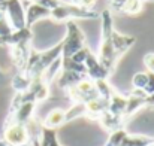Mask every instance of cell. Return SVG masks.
Returning a JSON list of instances; mask_svg holds the SVG:
<instances>
[{
  "label": "cell",
  "instance_id": "obj_18",
  "mask_svg": "<svg viewBox=\"0 0 154 146\" xmlns=\"http://www.w3.org/2000/svg\"><path fill=\"white\" fill-rule=\"evenodd\" d=\"M147 82H148V73L147 72L135 73L133 78H132V87H133V90H138V91H144V88L147 87Z\"/></svg>",
  "mask_w": 154,
  "mask_h": 146
},
{
  "label": "cell",
  "instance_id": "obj_17",
  "mask_svg": "<svg viewBox=\"0 0 154 146\" xmlns=\"http://www.w3.org/2000/svg\"><path fill=\"white\" fill-rule=\"evenodd\" d=\"M127 134H129V133H127L124 128H118V130H115V131H111L105 146H121L123 140L126 139Z\"/></svg>",
  "mask_w": 154,
  "mask_h": 146
},
{
  "label": "cell",
  "instance_id": "obj_21",
  "mask_svg": "<svg viewBox=\"0 0 154 146\" xmlns=\"http://www.w3.org/2000/svg\"><path fill=\"white\" fill-rule=\"evenodd\" d=\"M23 3H36V4H41V6H45L48 9H54L55 6H58L60 0H23Z\"/></svg>",
  "mask_w": 154,
  "mask_h": 146
},
{
  "label": "cell",
  "instance_id": "obj_23",
  "mask_svg": "<svg viewBox=\"0 0 154 146\" xmlns=\"http://www.w3.org/2000/svg\"><path fill=\"white\" fill-rule=\"evenodd\" d=\"M147 73H148V82H147V87L144 88L142 93H145L147 96H153L154 94V75L150 73V72H147Z\"/></svg>",
  "mask_w": 154,
  "mask_h": 146
},
{
  "label": "cell",
  "instance_id": "obj_29",
  "mask_svg": "<svg viewBox=\"0 0 154 146\" xmlns=\"http://www.w3.org/2000/svg\"><path fill=\"white\" fill-rule=\"evenodd\" d=\"M6 1H8V0H0V6H2L3 3H6Z\"/></svg>",
  "mask_w": 154,
  "mask_h": 146
},
{
  "label": "cell",
  "instance_id": "obj_25",
  "mask_svg": "<svg viewBox=\"0 0 154 146\" xmlns=\"http://www.w3.org/2000/svg\"><path fill=\"white\" fill-rule=\"evenodd\" d=\"M0 146H12V145H9L8 142H5L3 139H0Z\"/></svg>",
  "mask_w": 154,
  "mask_h": 146
},
{
  "label": "cell",
  "instance_id": "obj_15",
  "mask_svg": "<svg viewBox=\"0 0 154 146\" xmlns=\"http://www.w3.org/2000/svg\"><path fill=\"white\" fill-rule=\"evenodd\" d=\"M38 146H61L57 137V131L42 127L38 137Z\"/></svg>",
  "mask_w": 154,
  "mask_h": 146
},
{
  "label": "cell",
  "instance_id": "obj_14",
  "mask_svg": "<svg viewBox=\"0 0 154 146\" xmlns=\"http://www.w3.org/2000/svg\"><path fill=\"white\" fill-rule=\"evenodd\" d=\"M87 76L82 73H76V72H67V70H61L57 76V85L61 90H67L73 85H76L78 82H81L82 79H85Z\"/></svg>",
  "mask_w": 154,
  "mask_h": 146
},
{
  "label": "cell",
  "instance_id": "obj_26",
  "mask_svg": "<svg viewBox=\"0 0 154 146\" xmlns=\"http://www.w3.org/2000/svg\"><path fill=\"white\" fill-rule=\"evenodd\" d=\"M26 146H38V142H30V143H27Z\"/></svg>",
  "mask_w": 154,
  "mask_h": 146
},
{
  "label": "cell",
  "instance_id": "obj_19",
  "mask_svg": "<svg viewBox=\"0 0 154 146\" xmlns=\"http://www.w3.org/2000/svg\"><path fill=\"white\" fill-rule=\"evenodd\" d=\"M12 31H14V30H12L11 24L8 22V19H6V18H5V15H3V16L0 18V37L6 39Z\"/></svg>",
  "mask_w": 154,
  "mask_h": 146
},
{
  "label": "cell",
  "instance_id": "obj_5",
  "mask_svg": "<svg viewBox=\"0 0 154 146\" xmlns=\"http://www.w3.org/2000/svg\"><path fill=\"white\" fill-rule=\"evenodd\" d=\"M2 139L12 146H26L32 142L27 125L18 122H5Z\"/></svg>",
  "mask_w": 154,
  "mask_h": 146
},
{
  "label": "cell",
  "instance_id": "obj_24",
  "mask_svg": "<svg viewBox=\"0 0 154 146\" xmlns=\"http://www.w3.org/2000/svg\"><path fill=\"white\" fill-rule=\"evenodd\" d=\"M147 106H154V94L153 96H147Z\"/></svg>",
  "mask_w": 154,
  "mask_h": 146
},
{
  "label": "cell",
  "instance_id": "obj_12",
  "mask_svg": "<svg viewBox=\"0 0 154 146\" xmlns=\"http://www.w3.org/2000/svg\"><path fill=\"white\" fill-rule=\"evenodd\" d=\"M126 104H127V96H123L117 91H114V94L109 97L108 100V110L111 115H115V116H120L124 119V110H126ZM126 122V121H124Z\"/></svg>",
  "mask_w": 154,
  "mask_h": 146
},
{
  "label": "cell",
  "instance_id": "obj_3",
  "mask_svg": "<svg viewBox=\"0 0 154 146\" xmlns=\"http://www.w3.org/2000/svg\"><path fill=\"white\" fill-rule=\"evenodd\" d=\"M85 46L87 42L82 30L75 21H69L66 27V34L61 40V58H70Z\"/></svg>",
  "mask_w": 154,
  "mask_h": 146
},
{
  "label": "cell",
  "instance_id": "obj_31",
  "mask_svg": "<svg viewBox=\"0 0 154 146\" xmlns=\"http://www.w3.org/2000/svg\"><path fill=\"white\" fill-rule=\"evenodd\" d=\"M21 1H23V0H21Z\"/></svg>",
  "mask_w": 154,
  "mask_h": 146
},
{
  "label": "cell",
  "instance_id": "obj_27",
  "mask_svg": "<svg viewBox=\"0 0 154 146\" xmlns=\"http://www.w3.org/2000/svg\"><path fill=\"white\" fill-rule=\"evenodd\" d=\"M0 46H5V39L0 37Z\"/></svg>",
  "mask_w": 154,
  "mask_h": 146
},
{
  "label": "cell",
  "instance_id": "obj_16",
  "mask_svg": "<svg viewBox=\"0 0 154 146\" xmlns=\"http://www.w3.org/2000/svg\"><path fill=\"white\" fill-rule=\"evenodd\" d=\"M79 116H85V104L84 103H72V106L66 110V122L73 121Z\"/></svg>",
  "mask_w": 154,
  "mask_h": 146
},
{
  "label": "cell",
  "instance_id": "obj_1",
  "mask_svg": "<svg viewBox=\"0 0 154 146\" xmlns=\"http://www.w3.org/2000/svg\"><path fill=\"white\" fill-rule=\"evenodd\" d=\"M102 18V34H100V45L97 51V60L103 67L112 75L118 60L135 45V37L121 34L114 28L112 12L106 7L100 13Z\"/></svg>",
  "mask_w": 154,
  "mask_h": 146
},
{
  "label": "cell",
  "instance_id": "obj_10",
  "mask_svg": "<svg viewBox=\"0 0 154 146\" xmlns=\"http://www.w3.org/2000/svg\"><path fill=\"white\" fill-rule=\"evenodd\" d=\"M33 33L32 28H21V30H14L6 39H5V46L14 48V46H29L32 45Z\"/></svg>",
  "mask_w": 154,
  "mask_h": 146
},
{
  "label": "cell",
  "instance_id": "obj_13",
  "mask_svg": "<svg viewBox=\"0 0 154 146\" xmlns=\"http://www.w3.org/2000/svg\"><path fill=\"white\" fill-rule=\"evenodd\" d=\"M63 124H66V110L64 109H58V107L50 110L48 115L42 121V127L50 128V130H57Z\"/></svg>",
  "mask_w": 154,
  "mask_h": 146
},
{
  "label": "cell",
  "instance_id": "obj_11",
  "mask_svg": "<svg viewBox=\"0 0 154 146\" xmlns=\"http://www.w3.org/2000/svg\"><path fill=\"white\" fill-rule=\"evenodd\" d=\"M142 0H111L108 7L111 12H121V13H127V15H136L142 10Z\"/></svg>",
  "mask_w": 154,
  "mask_h": 146
},
{
  "label": "cell",
  "instance_id": "obj_22",
  "mask_svg": "<svg viewBox=\"0 0 154 146\" xmlns=\"http://www.w3.org/2000/svg\"><path fill=\"white\" fill-rule=\"evenodd\" d=\"M142 61H144V66L147 67V72L154 75V52H147L144 55Z\"/></svg>",
  "mask_w": 154,
  "mask_h": 146
},
{
  "label": "cell",
  "instance_id": "obj_6",
  "mask_svg": "<svg viewBox=\"0 0 154 146\" xmlns=\"http://www.w3.org/2000/svg\"><path fill=\"white\" fill-rule=\"evenodd\" d=\"M2 7L12 30H21L26 27V7L21 0H8L2 4Z\"/></svg>",
  "mask_w": 154,
  "mask_h": 146
},
{
  "label": "cell",
  "instance_id": "obj_2",
  "mask_svg": "<svg viewBox=\"0 0 154 146\" xmlns=\"http://www.w3.org/2000/svg\"><path fill=\"white\" fill-rule=\"evenodd\" d=\"M97 16H99V12L94 10L93 7H87L79 3H66V1H60L58 6L51 9V13H50V18L57 22H61V21L69 22L75 19H93Z\"/></svg>",
  "mask_w": 154,
  "mask_h": 146
},
{
  "label": "cell",
  "instance_id": "obj_30",
  "mask_svg": "<svg viewBox=\"0 0 154 146\" xmlns=\"http://www.w3.org/2000/svg\"><path fill=\"white\" fill-rule=\"evenodd\" d=\"M142 1H145V0H142ZM151 1H154V0H151Z\"/></svg>",
  "mask_w": 154,
  "mask_h": 146
},
{
  "label": "cell",
  "instance_id": "obj_4",
  "mask_svg": "<svg viewBox=\"0 0 154 146\" xmlns=\"http://www.w3.org/2000/svg\"><path fill=\"white\" fill-rule=\"evenodd\" d=\"M67 97L70 98L72 103H88L91 101L93 98L99 97V93H97V88H96V84L93 81H90L88 78L82 79L81 82H78L76 85L64 90Z\"/></svg>",
  "mask_w": 154,
  "mask_h": 146
},
{
  "label": "cell",
  "instance_id": "obj_20",
  "mask_svg": "<svg viewBox=\"0 0 154 146\" xmlns=\"http://www.w3.org/2000/svg\"><path fill=\"white\" fill-rule=\"evenodd\" d=\"M90 52H91V49L88 48V46H85L84 49L78 51L75 55H72V57H70V60H72V61H75V63L84 64V61H85V58L88 57V54H90Z\"/></svg>",
  "mask_w": 154,
  "mask_h": 146
},
{
  "label": "cell",
  "instance_id": "obj_8",
  "mask_svg": "<svg viewBox=\"0 0 154 146\" xmlns=\"http://www.w3.org/2000/svg\"><path fill=\"white\" fill-rule=\"evenodd\" d=\"M24 7H26V27L27 28H32V25H35L41 19L50 18V13H51V9L36 4V3H26Z\"/></svg>",
  "mask_w": 154,
  "mask_h": 146
},
{
  "label": "cell",
  "instance_id": "obj_9",
  "mask_svg": "<svg viewBox=\"0 0 154 146\" xmlns=\"http://www.w3.org/2000/svg\"><path fill=\"white\" fill-rule=\"evenodd\" d=\"M147 106V94L138 90H133L129 96H127V104H126V110H124V121L127 122L129 118H132L139 109Z\"/></svg>",
  "mask_w": 154,
  "mask_h": 146
},
{
  "label": "cell",
  "instance_id": "obj_28",
  "mask_svg": "<svg viewBox=\"0 0 154 146\" xmlns=\"http://www.w3.org/2000/svg\"><path fill=\"white\" fill-rule=\"evenodd\" d=\"M2 16H3V7L0 6V18H2Z\"/></svg>",
  "mask_w": 154,
  "mask_h": 146
},
{
  "label": "cell",
  "instance_id": "obj_7",
  "mask_svg": "<svg viewBox=\"0 0 154 146\" xmlns=\"http://www.w3.org/2000/svg\"><path fill=\"white\" fill-rule=\"evenodd\" d=\"M85 66V75L90 81L96 82V81H108V78L111 76V73L100 64V61L97 60V55L90 52L88 57L84 61Z\"/></svg>",
  "mask_w": 154,
  "mask_h": 146
}]
</instances>
